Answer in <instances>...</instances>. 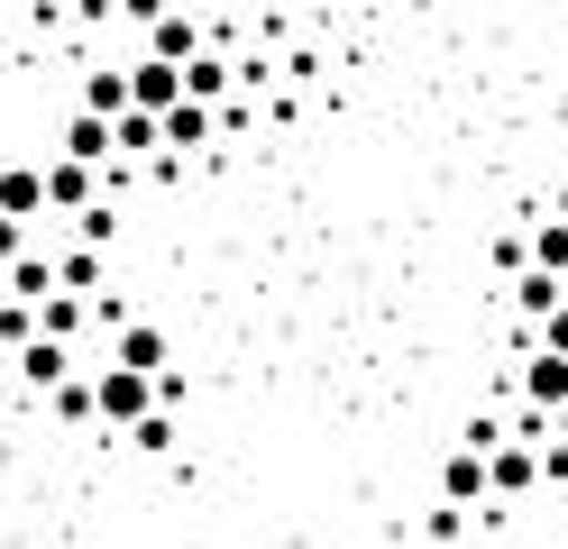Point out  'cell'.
<instances>
[{"instance_id": "d6986e66", "label": "cell", "mask_w": 568, "mask_h": 549, "mask_svg": "<svg viewBox=\"0 0 568 549\" xmlns=\"http://www.w3.org/2000/svg\"><path fill=\"white\" fill-rule=\"evenodd\" d=\"M101 284V256H92V238L74 247V256H64V293H92Z\"/></svg>"}, {"instance_id": "6da1fadb", "label": "cell", "mask_w": 568, "mask_h": 549, "mask_svg": "<svg viewBox=\"0 0 568 549\" xmlns=\"http://www.w3.org/2000/svg\"><path fill=\"white\" fill-rule=\"evenodd\" d=\"M148 403H156V376H138V366H101V376H92V413H101V421L129 430Z\"/></svg>"}, {"instance_id": "ac0fdd59", "label": "cell", "mask_w": 568, "mask_h": 549, "mask_svg": "<svg viewBox=\"0 0 568 549\" xmlns=\"http://www.w3.org/2000/svg\"><path fill=\"white\" fill-rule=\"evenodd\" d=\"M28 339H38V312H28V303H0V348H28Z\"/></svg>"}, {"instance_id": "9c48e42d", "label": "cell", "mask_w": 568, "mask_h": 549, "mask_svg": "<svg viewBox=\"0 0 568 549\" xmlns=\"http://www.w3.org/2000/svg\"><path fill=\"white\" fill-rule=\"evenodd\" d=\"M440 495H449V504H486V449H449Z\"/></svg>"}, {"instance_id": "52a82bcc", "label": "cell", "mask_w": 568, "mask_h": 549, "mask_svg": "<svg viewBox=\"0 0 568 549\" xmlns=\"http://www.w3.org/2000/svg\"><path fill=\"white\" fill-rule=\"evenodd\" d=\"M193 47H202V28H193L184 10H156V19H148V55H165V64H184Z\"/></svg>"}, {"instance_id": "e0dca14e", "label": "cell", "mask_w": 568, "mask_h": 549, "mask_svg": "<svg viewBox=\"0 0 568 549\" xmlns=\"http://www.w3.org/2000/svg\"><path fill=\"white\" fill-rule=\"evenodd\" d=\"M83 110H101V120L129 110V73H92V83H83Z\"/></svg>"}, {"instance_id": "2e32d148", "label": "cell", "mask_w": 568, "mask_h": 549, "mask_svg": "<svg viewBox=\"0 0 568 549\" xmlns=\"http://www.w3.org/2000/svg\"><path fill=\"white\" fill-rule=\"evenodd\" d=\"M120 366L156 376V366H165V339H156V329H120Z\"/></svg>"}, {"instance_id": "44dd1931", "label": "cell", "mask_w": 568, "mask_h": 549, "mask_svg": "<svg viewBox=\"0 0 568 549\" xmlns=\"http://www.w3.org/2000/svg\"><path fill=\"white\" fill-rule=\"evenodd\" d=\"M458 531H468V512H458V504H440V512H432V549H449Z\"/></svg>"}, {"instance_id": "9a60e30c", "label": "cell", "mask_w": 568, "mask_h": 549, "mask_svg": "<svg viewBox=\"0 0 568 549\" xmlns=\"http://www.w3.org/2000/svg\"><path fill=\"white\" fill-rule=\"evenodd\" d=\"M550 303H568V275H550V266H523V312L541 321Z\"/></svg>"}, {"instance_id": "7c38bea8", "label": "cell", "mask_w": 568, "mask_h": 549, "mask_svg": "<svg viewBox=\"0 0 568 549\" xmlns=\"http://www.w3.org/2000/svg\"><path fill=\"white\" fill-rule=\"evenodd\" d=\"M64 156H83V165H101V156H111V120H101V110H83V120L64 129Z\"/></svg>"}, {"instance_id": "5bb4252c", "label": "cell", "mask_w": 568, "mask_h": 549, "mask_svg": "<svg viewBox=\"0 0 568 549\" xmlns=\"http://www.w3.org/2000/svg\"><path fill=\"white\" fill-rule=\"evenodd\" d=\"M523 266H550V275H568V220H541V230H531V256Z\"/></svg>"}, {"instance_id": "8fae6325", "label": "cell", "mask_w": 568, "mask_h": 549, "mask_svg": "<svg viewBox=\"0 0 568 549\" xmlns=\"http://www.w3.org/2000/svg\"><path fill=\"white\" fill-rule=\"evenodd\" d=\"M83 202H92V165H83V156L47 165V211H83Z\"/></svg>"}, {"instance_id": "7a4b0ae2", "label": "cell", "mask_w": 568, "mask_h": 549, "mask_svg": "<svg viewBox=\"0 0 568 549\" xmlns=\"http://www.w3.org/2000/svg\"><path fill=\"white\" fill-rule=\"evenodd\" d=\"M531 486H541V449L495 439V449H486V495H531Z\"/></svg>"}, {"instance_id": "ba28073f", "label": "cell", "mask_w": 568, "mask_h": 549, "mask_svg": "<svg viewBox=\"0 0 568 549\" xmlns=\"http://www.w3.org/2000/svg\"><path fill=\"white\" fill-rule=\"evenodd\" d=\"M230 83H239L230 55H211V47H193V55H184V92H193V101H230Z\"/></svg>"}, {"instance_id": "8992f818", "label": "cell", "mask_w": 568, "mask_h": 549, "mask_svg": "<svg viewBox=\"0 0 568 549\" xmlns=\"http://www.w3.org/2000/svg\"><path fill=\"white\" fill-rule=\"evenodd\" d=\"M129 101H138V110H165V101H184V64H165V55L129 64Z\"/></svg>"}, {"instance_id": "ffe728a7", "label": "cell", "mask_w": 568, "mask_h": 549, "mask_svg": "<svg viewBox=\"0 0 568 549\" xmlns=\"http://www.w3.org/2000/svg\"><path fill=\"white\" fill-rule=\"evenodd\" d=\"M531 348H559L568 357V303H550L541 321H531Z\"/></svg>"}, {"instance_id": "4fadbf2b", "label": "cell", "mask_w": 568, "mask_h": 549, "mask_svg": "<svg viewBox=\"0 0 568 549\" xmlns=\"http://www.w3.org/2000/svg\"><path fill=\"white\" fill-rule=\"evenodd\" d=\"M38 329H47V339H74V329H83V293H47V303H38Z\"/></svg>"}, {"instance_id": "603a6c76", "label": "cell", "mask_w": 568, "mask_h": 549, "mask_svg": "<svg viewBox=\"0 0 568 549\" xmlns=\"http://www.w3.org/2000/svg\"><path fill=\"white\" fill-rule=\"evenodd\" d=\"M0 256H19V220L10 211H0Z\"/></svg>"}, {"instance_id": "30bf717a", "label": "cell", "mask_w": 568, "mask_h": 549, "mask_svg": "<svg viewBox=\"0 0 568 549\" xmlns=\"http://www.w3.org/2000/svg\"><path fill=\"white\" fill-rule=\"evenodd\" d=\"M0 211H10V220H38V211H47V174L0 165Z\"/></svg>"}, {"instance_id": "3957f363", "label": "cell", "mask_w": 568, "mask_h": 549, "mask_svg": "<svg viewBox=\"0 0 568 549\" xmlns=\"http://www.w3.org/2000/svg\"><path fill=\"white\" fill-rule=\"evenodd\" d=\"M211 129H221V101H193V92H184V101L156 110V146H202Z\"/></svg>"}, {"instance_id": "cb8c5ba5", "label": "cell", "mask_w": 568, "mask_h": 549, "mask_svg": "<svg viewBox=\"0 0 568 549\" xmlns=\"http://www.w3.org/2000/svg\"><path fill=\"white\" fill-rule=\"evenodd\" d=\"M550 413H559V439H568V403H550Z\"/></svg>"}, {"instance_id": "7402d4cb", "label": "cell", "mask_w": 568, "mask_h": 549, "mask_svg": "<svg viewBox=\"0 0 568 549\" xmlns=\"http://www.w3.org/2000/svg\"><path fill=\"white\" fill-rule=\"evenodd\" d=\"M120 10H129V19H138V28H148V19H156V10H165V0H120Z\"/></svg>"}, {"instance_id": "5b68a950", "label": "cell", "mask_w": 568, "mask_h": 549, "mask_svg": "<svg viewBox=\"0 0 568 549\" xmlns=\"http://www.w3.org/2000/svg\"><path fill=\"white\" fill-rule=\"evenodd\" d=\"M523 403H531V413L568 403V357H559V348H531V357H523Z\"/></svg>"}, {"instance_id": "277c9868", "label": "cell", "mask_w": 568, "mask_h": 549, "mask_svg": "<svg viewBox=\"0 0 568 549\" xmlns=\"http://www.w3.org/2000/svg\"><path fill=\"white\" fill-rule=\"evenodd\" d=\"M10 366H19V376L47 394V385H64V376H74V339H47V329H38L28 348H10Z\"/></svg>"}]
</instances>
